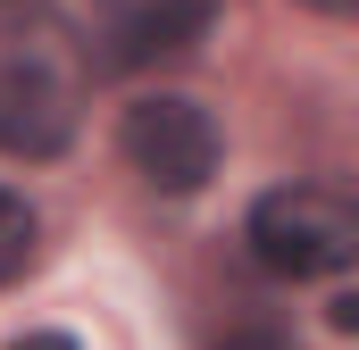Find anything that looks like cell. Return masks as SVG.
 <instances>
[{
    "label": "cell",
    "mask_w": 359,
    "mask_h": 350,
    "mask_svg": "<svg viewBox=\"0 0 359 350\" xmlns=\"http://www.w3.org/2000/svg\"><path fill=\"white\" fill-rule=\"evenodd\" d=\"M76 100H84L76 25L50 0H0V150L59 159L76 142Z\"/></svg>",
    "instance_id": "6da1fadb"
},
{
    "label": "cell",
    "mask_w": 359,
    "mask_h": 350,
    "mask_svg": "<svg viewBox=\"0 0 359 350\" xmlns=\"http://www.w3.org/2000/svg\"><path fill=\"white\" fill-rule=\"evenodd\" d=\"M243 242H251V259L268 267V275H284V284L343 275V267H359V192H334V183L259 192L251 217H243Z\"/></svg>",
    "instance_id": "7a4b0ae2"
},
{
    "label": "cell",
    "mask_w": 359,
    "mask_h": 350,
    "mask_svg": "<svg viewBox=\"0 0 359 350\" xmlns=\"http://www.w3.org/2000/svg\"><path fill=\"white\" fill-rule=\"evenodd\" d=\"M117 150L151 192H201L217 175V117L184 92H151L117 117Z\"/></svg>",
    "instance_id": "3957f363"
},
{
    "label": "cell",
    "mask_w": 359,
    "mask_h": 350,
    "mask_svg": "<svg viewBox=\"0 0 359 350\" xmlns=\"http://www.w3.org/2000/svg\"><path fill=\"white\" fill-rule=\"evenodd\" d=\"M217 0H126L109 17V67H159L184 59L192 42H209Z\"/></svg>",
    "instance_id": "277c9868"
},
{
    "label": "cell",
    "mask_w": 359,
    "mask_h": 350,
    "mask_svg": "<svg viewBox=\"0 0 359 350\" xmlns=\"http://www.w3.org/2000/svg\"><path fill=\"white\" fill-rule=\"evenodd\" d=\"M34 251H42V225H34V209L0 183V284H17V275L34 267Z\"/></svg>",
    "instance_id": "5b68a950"
},
{
    "label": "cell",
    "mask_w": 359,
    "mask_h": 350,
    "mask_svg": "<svg viewBox=\"0 0 359 350\" xmlns=\"http://www.w3.org/2000/svg\"><path fill=\"white\" fill-rule=\"evenodd\" d=\"M217 350H292V342H284V326H226Z\"/></svg>",
    "instance_id": "8992f818"
},
{
    "label": "cell",
    "mask_w": 359,
    "mask_h": 350,
    "mask_svg": "<svg viewBox=\"0 0 359 350\" xmlns=\"http://www.w3.org/2000/svg\"><path fill=\"white\" fill-rule=\"evenodd\" d=\"M326 326H334V334H351V342H359V284H351V292H334V300H326Z\"/></svg>",
    "instance_id": "52a82bcc"
},
{
    "label": "cell",
    "mask_w": 359,
    "mask_h": 350,
    "mask_svg": "<svg viewBox=\"0 0 359 350\" xmlns=\"http://www.w3.org/2000/svg\"><path fill=\"white\" fill-rule=\"evenodd\" d=\"M17 350H76V334H25Z\"/></svg>",
    "instance_id": "ba28073f"
},
{
    "label": "cell",
    "mask_w": 359,
    "mask_h": 350,
    "mask_svg": "<svg viewBox=\"0 0 359 350\" xmlns=\"http://www.w3.org/2000/svg\"><path fill=\"white\" fill-rule=\"evenodd\" d=\"M301 8H318V17H359V0H301Z\"/></svg>",
    "instance_id": "9c48e42d"
}]
</instances>
